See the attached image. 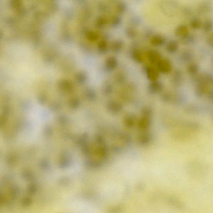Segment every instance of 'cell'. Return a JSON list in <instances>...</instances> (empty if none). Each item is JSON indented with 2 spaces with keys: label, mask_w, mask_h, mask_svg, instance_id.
I'll return each instance as SVG.
<instances>
[{
  "label": "cell",
  "mask_w": 213,
  "mask_h": 213,
  "mask_svg": "<svg viewBox=\"0 0 213 213\" xmlns=\"http://www.w3.org/2000/svg\"><path fill=\"white\" fill-rule=\"evenodd\" d=\"M107 110L112 114H118L121 112L123 109V106L120 103L117 101H109L106 105Z\"/></svg>",
  "instance_id": "6da1fadb"
},
{
  "label": "cell",
  "mask_w": 213,
  "mask_h": 213,
  "mask_svg": "<svg viewBox=\"0 0 213 213\" xmlns=\"http://www.w3.org/2000/svg\"><path fill=\"white\" fill-rule=\"evenodd\" d=\"M159 72L163 74L170 73L172 70V66L170 61L167 59H161L156 65Z\"/></svg>",
  "instance_id": "7a4b0ae2"
},
{
  "label": "cell",
  "mask_w": 213,
  "mask_h": 213,
  "mask_svg": "<svg viewBox=\"0 0 213 213\" xmlns=\"http://www.w3.org/2000/svg\"><path fill=\"white\" fill-rule=\"evenodd\" d=\"M163 89V84L157 80L151 82L148 87L149 92L152 95L158 94L161 92Z\"/></svg>",
  "instance_id": "3957f363"
},
{
  "label": "cell",
  "mask_w": 213,
  "mask_h": 213,
  "mask_svg": "<svg viewBox=\"0 0 213 213\" xmlns=\"http://www.w3.org/2000/svg\"><path fill=\"white\" fill-rule=\"evenodd\" d=\"M145 71L147 78L151 82L157 80L159 76V71L154 67L147 66L145 68Z\"/></svg>",
  "instance_id": "277c9868"
},
{
  "label": "cell",
  "mask_w": 213,
  "mask_h": 213,
  "mask_svg": "<svg viewBox=\"0 0 213 213\" xmlns=\"http://www.w3.org/2000/svg\"><path fill=\"white\" fill-rule=\"evenodd\" d=\"M147 58L150 63L153 65H157L161 59V56L159 52L156 50H150L147 52Z\"/></svg>",
  "instance_id": "5b68a950"
},
{
  "label": "cell",
  "mask_w": 213,
  "mask_h": 213,
  "mask_svg": "<svg viewBox=\"0 0 213 213\" xmlns=\"http://www.w3.org/2000/svg\"><path fill=\"white\" fill-rule=\"evenodd\" d=\"M118 66V61L115 56H110L105 62V68L108 71H111L116 68Z\"/></svg>",
  "instance_id": "8992f818"
},
{
  "label": "cell",
  "mask_w": 213,
  "mask_h": 213,
  "mask_svg": "<svg viewBox=\"0 0 213 213\" xmlns=\"http://www.w3.org/2000/svg\"><path fill=\"white\" fill-rule=\"evenodd\" d=\"M152 140V135L150 133L145 131L139 135L138 138V142L142 146H146Z\"/></svg>",
  "instance_id": "52a82bcc"
},
{
  "label": "cell",
  "mask_w": 213,
  "mask_h": 213,
  "mask_svg": "<svg viewBox=\"0 0 213 213\" xmlns=\"http://www.w3.org/2000/svg\"><path fill=\"white\" fill-rule=\"evenodd\" d=\"M150 118L148 117H142L138 122V127L140 130L142 131H145L149 128L151 124Z\"/></svg>",
  "instance_id": "ba28073f"
},
{
  "label": "cell",
  "mask_w": 213,
  "mask_h": 213,
  "mask_svg": "<svg viewBox=\"0 0 213 213\" xmlns=\"http://www.w3.org/2000/svg\"><path fill=\"white\" fill-rule=\"evenodd\" d=\"M136 121L135 116L133 114H130L125 116L124 117L123 122L126 127L128 128H132L135 126Z\"/></svg>",
  "instance_id": "9c48e42d"
},
{
  "label": "cell",
  "mask_w": 213,
  "mask_h": 213,
  "mask_svg": "<svg viewBox=\"0 0 213 213\" xmlns=\"http://www.w3.org/2000/svg\"><path fill=\"white\" fill-rule=\"evenodd\" d=\"M176 34L177 36L183 38L189 34V31L187 26L184 24L179 25L178 26L176 30Z\"/></svg>",
  "instance_id": "30bf717a"
},
{
  "label": "cell",
  "mask_w": 213,
  "mask_h": 213,
  "mask_svg": "<svg viewBox=\"0 0 213 213\" xmlns=\"http://www.w3.org/2000/svg\"><path fill=\"white\" fill-rule=\"evenodd\" d=\"M131 57L133 60L138 64H141L143 61L142 54L139 50H133L131 53Z\"/></svg>",
  "instance_id": "8fae6325"
},
{
  "label": "cell",
  "mask_w": 213,
  "mask_h": 213,
  "mask_svg": "<svg viewBox=\"0 0 213 213\" xmlns=\"http://www.w3.org/2000/svg\"><path fill=\"white\" fill-rule=\"evenodd\" d=\"M178 49V44L177 42L172 41L170 42L167 46V50L168 52L170 53H174L177 52Z\"/></svg>",
  "instance_id": "7c38bea8"
},
{
  "label": "cell",
  "mask_w": 213,
  "mask_h": 213,
  "mask_svg": "<svg viewBox=\"0 0 213 213\" xmlns=\"http://www.w3.org/2000/svg\"><path fill=\"white\" fill-rule=\"evenodd\" d=\"M202 29L205 32H210L213 29V22L211 20H207L202 23Z\"/></svg>",
  "instance_id": "4fadbf2b"
},
{
  "label": "cell",
  "mask_w": 213,
  "mask_h": 213,
  "mask_svg": "<svg viewBox=\"0 0 213 213\" xmlns=\"http://www.w3.org/2000/svg\"><path fill=\"white\" fill-rule=\"evenodd\" d=\"M202 23L198 18H193L191 20L190 26L191 29L197 30L202 27Z\"/></svg>",
  "instance_id": "5bb4252c"
},
{
  "label": "cell",
  "mask_w": 213,
  "mask_h": 213,
  "mask_svg": "<svg viewBox=\"0 0 213 213\" xmlns=\"http://www.w3.org/2000/svg\"><path fill=\"white\" fill-rule=\"evenodd\" d=\"M182 76L180 72L177 71L174 73L172 78V82L173 84L175 85H179L181 82Z\"/></svg>",
  "instance_id": "9a60e30c"
},
{
  "label": "cell",
  "mask_w": 213,
  "mask_h": 213,
  "mask_svg": "<svg viewBox=\"0 0 213 213\" xmlns=\"http://www.w3.org/2000/svg\"><path fill=\"white\" fill-rule=\"evenodd\" d=\"M113 91V87L111 84L109 83L105 84L103 88V92L105 95H110Z\"/></svg>",
  "instance_id": "2e32d148"
},
{
  "label": "cell",
  "mask_w": 213,
  "mask_h": 213,
  "mask_svg": "<svg viewBox=\"0 0 213 213\" xmlns=\"http://www.w3.org/2000/svg\"><path fill=\"white\" fill-rule=\"evenodd\" d=\"M141 114L142 116L151 117L152 115V110L149 107L145 106L142 108L141 110Z\"/></svg>",
  "instance_id": "e0dca14e"
},
{
  "label": "cell",
  "mask_w": 213,
  "mask_h": 213,
  "mask_svg": "<svg viewBox=\"0 0 213 213\" xmlns=\"http://www.w3.org/2000/svg\"><path fill=\"white\" fill-rule=\"evenodd\" d=\"M210 6L207 3H203L200 5L198 8V13L200 14H205L210 10Z\"/></svg>",
  "instance_id": "ac0fdd59"
},
{
  "label": "cell",
  "mask_w": 213,
  "mask_h": 213,
  "mask_svg": "<svg viewBox=\"0 0 213 213\" xmlns=\"http://www.w3.org/2000/svg\"><path fill=\"white\" fill-rule=\"evenodd\" d=\"M207 90V86L205 83L199 84V86L196 88V93L199 95H202L205 94Z\"/></svg>",
  "instance_id": "d6986e66"
},
{
  "label": "cell",
  "mask_w": 213,
  "mask_h": 213,
  "mask_svg": "<svg viewBox=\"0 0 213 213\" xmlns=\"http://www.w3.org/2000/svg\"><path fill=\"white\" fill-rule=\"evenodd\" d=\"M122 47V44L121 42H117L112 45L111 49L113 52H118L121 50Z\"/></svg>",
  "instance_id": "ffe728a7"
},
{
  "label": "cell",
  "mask_w": 213,
  "mask_h": 213,
  "mask_svg": "<svg viewBox=\"0 0 213 213\" xmlns=\"http://www.w3.org/2000/svg\"><path fill=\"white\" fill-rule=\"evenodd\" d=\"M99 51L101 54H105L107 50V45L105 42L102 41L99 43L98 46Z\"/></svg>",
  "instance_id": "44dd1931"
},
{
  "label": "cell",
  "mask_w": 213,
  "mask_h": 213,
  "mask_svg": "<svg viewBox=\"0 0 213 213\" xmlns=\"http://www.w3.org/2000/svg\"><path fill=\"white\" fill-rule=\"evenodd\" d=\"M164 43V40L161 38H154L152 41V43L155 46H160L163 45Z\"/></svg>",
  "instance_id": "7402d4cb"
},
{
  "label": "cell",
  "mask_w": 213,
  "mask_h": 213,
  "mask_svg": "<svg viewBox=\"0 0 213 213\" xmlns=\"http://www.w3.org/2000/svg\"><path fill=\"white\" fill-rule=\"evenodd\" d=\"M188 71L191 74H194L196 73L198 71V67L195 64H191L189 65L188 68Z\"/></svg>",
  "instance_id": "603a6c76"
},
{
  "label": "cell",
  "mask_w": 213,
  "mask_h": 213,
  "mask_svg": "<svg viewBox=\"0 0 213 213\" xmlns=\"http://www.w3.org/2000/svg\"><path fill=\"white\" fill-rule=\"evenodd\" d=\"M161 99L164 102H169L171 99V96L169 93H164L161 96Z\"/></svg>",
  "instance_id": "cb8c5ba5"
},
{
  "label": "cell",
  "mask_w": 213,
  "mask_h": 213,
  "mask_svg": "<svg viewBox=\"0 0 213 213\" xmlns=\"http://www.w3.org/2000/svg\"><path fill=\"white\" fill-rule=\"evenodd\" d=\"M207 42L209 45L213 48V33L209 35L207 38Z\"/></svg>",
  "instance_id": "d4e9b609"
},
{
  "label": "cell",
  "mask_w": 213,
  "mask_h": 213,
  "mask_svg": "<svg viewBox=\"0 0 213 213\" xmlns=\"http://www.w3.org/2000/svg\"><path fill=\"white\" fill-rule=\"evenodd\" d=\"M124 77L122 75H119L116 78L118 82H121L124 80Z\"/></svg>",
  "instance_id": "484cf974"
},
{
  "label": "cell",
  "mask_w": 213,
  "mask_h": 213,
  "mask_svg": "<svg viewBox=\"0 0 213 213\" xmlns=\"http://www.w3.org/2000/svg\"><path fill=\"white\" fill-rule=\"evenodd\" d=\"M209 96H210V99H212V100H213V92H212V93H211L210 94Z\"/></svg>",
  "instance_id": "4316f807"
}]
</instances>
